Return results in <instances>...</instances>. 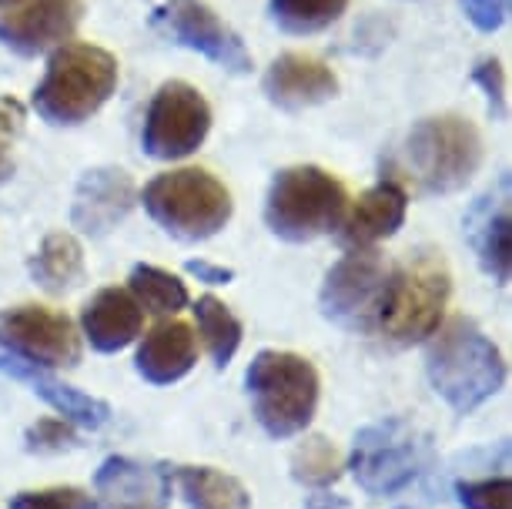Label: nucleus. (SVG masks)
I'll list each match as a JSON object with an SVG mask.
<instances>
[{"label": "nucleus", "mask_w": 512, "mask_h": 509, "mask_svg": "<svg viewBox=\"0 0 512 509\" xmlns=\"http://www.w3.org/2000/svg\"><path fill=\"white\" fill-rule=\"evenodd\" d=\"M425 342V372L449 409L476 412L506 386L509 369L499 345L469 315H452Z\"/></svg>", "instance_id": "f257e3e1"}, {"label": "nucleus", "mask_w": 512, "mask_h": 509, "mask_svg": "<svg viewBox=\"0 0 512 509\" xmlns=\"http://www.w3.org/2000/svg\"><path fill=\"white\" fill-rule=\"evenodd\" d=\"M118 78L121 67L111 51L88 41H67L51 51L31 104L54 128H77L111 101Z\"/></svg>", "instance_id": "f03ea898"}, {"label": "nucleus", "mask_w": 512, "mask_h": 509, "mask_svg": "<svg viewBox=\"0 0 512 509\" xmlns=\"http://www.w3.org/2000/svg\"><path fill=\"white\" fill-rule=\"evenodd\" d=\"M255 419L272 439H292L312 426L322 379L305 355L262 349L245 372Z\"/></svg>", "instance_id": "7ed1b4c3"}, {"label": "nucleus", "mask_w": 512, "mask_h": 509, "mask_svg": "<svg viewBox=\"0 0 512 509\" xmlns=\"http://www.w3.org/2000/svg\"><path fill=\"white\" fill-rule=\"evenodd\" d=\"M349 191L332 171L318 165L282 168L265 195V225L282 242L305 245L342 225Z\"/></svg>", "instance_id": "20e7f679"}, {"label": "nucleus", "mask_w": 512, "mask_h": 509, "mask_svg": "<svg viewBox=\"0 0 512 509\" xmlns=\"http://www.w3.org/2000/svg\"><path fill=\"white\" fill-rule=\"evenodd\" d=\"M144 211L181 242H208L231 222V191L205 168H175L141 191Z\"/></svg>", "instance_id": "39448f33"}, {"label": "nucleus", "mask_w": 512, "mask_h": 509, "mask_svg": "<svg viewBox=\"0 0 512 509\" xmlns=\"http://www.w3.org/2000/svg\"><path fill=\"white\" fill-rule=\"evenodd\" d=\"M486 148L482 134L462 114H436L422 118L405 138V165L415 185L429 195L462 191L479 175Z\"/></svg>", "instance_id": "423d86ee"}, {"label": "nucleus", "mask_w": 512, "mask_h": 509, "mask_svg": "<svg viewBox=\"0 0 512 509\" xmlns=\"http://www.w3.org/2000/svg\"><path fill=\"white\" fill-rule=\"evenodd\" d=\"M432 466V439L409 419L389 416L355 432L352 469L355 483L372 496H395L409 489Z\"/></svg>", "instance_id": "0eeeda50"}, {"label": "nucleus", "mask_w": 512, "mask_h": 509, "mask_svg": "<svg viewBox=\"0 0 512 509\" xmlns=\"http://www.w3.org/2000/svg\"><path fill=\"white\" fill-rule=\"evenodd\" d=\"M449 295L452 275L446 258L436 248H419L405 265H395L379 332L395 345L425 342L446 319Z\"/></svg>", "instance_id": "6e6552de"}, {"label": "nucleus", "mask_w": 512, "mask_h": 509, "mask_svg": "<svg viewBox=\"0 0 512 509\" xmlns=\"http://www.w3.org/2000/svg\"><path fill=\"white\" fill-rule=\"evenodd\" d=\"M395 265L375 248H359L328 268L322 292H318V309L328 322L355 335L379 332L385 302H389Z\"/></svg>", "instance_id": "1a4fd4ad"}, {"label": "nucleus", "mask_w": 512, "mask_h": 509, "mask_svg": "<svg viewBox=\"0 0 512 509\" xmlns=\"http://www.w3.org/2000/svg\"><path fill=\"white\" fill-rule=\"evenodd\" d=\"M211 131V104L188 81H164L144 114V155L158 161H181L205 144Z\"/></svg>", "instance_id": "9d476101"}, {"label": "nucleus", "mask_w": 512, "mask_h": 509, "mask_svg": "<svg viewBox=\"0 0 512 509\" xmlns=\"http://www.w3.org/2000/svg\"><path fill=\"white\" fill-rule=\"evenodd\" d=\"M0 349L41 369H74L81 362V332L57 309L14 305L0 312Z\"/></svg>", "instance_id": "9b49d317"}, {"label": "nucleus", "mask_w": 512, "mask_h": 509, "mask_svg": "<svg viewBox=\"0 0 512 509\" xmlns=\"http://www.w3.org/2000/svg\"><path fill=\"white\" fill-rule=\"evenodd\" d=\"M154 27L188 51H198L211 64L225 67L231 74L251 71V54L245 41L208 7L205 0H168L154 11Z\"/></svg>", "instance_id": "f8f14e48"}, {"label": "nucleus", "mask_w": 512, "mask_h": 509, "mask_svg": "<svg viewBox=\"0 0 512 509\" xmlns=\"http://www.w3.org/2000/svg\"><path fill=\"white\" fill-rule=\"evenodd\" d=\"M84 17V0H0V44L21 57L67 44Z\"/></svg>", "instance_id": "ddd939ff"}, {"label": "nucleus", "mask_w": 512, "mask_h": 509, "mask_svg": "<svg viewBox=\"0 0 512 509\" xmlns=\"http://www.w3.org/2000/svg\"><path fill=\"white\" fill-rule=\"evenodd\" d=\"M171 469L131 456H108L94 473V509H168Z\"/></svg>", "instance_id": "4468645a"}, {"label": "nucleus", "mask_w": 512, "mask_h": 509, "mask_svg": "<svg viewBox=\"0 0 512 509\" xmlns=\"http://www.w3.org/2000/svg\"><path fill=\"white\" fill-rule=\"evenodd\" d=\"M138 205V185L124 168H91L74 188L71 225L77 232L104 238Z\"/></svg>", "instance_id": "2eb2a0df"}, {"label": "nucleus", "mask_w": 512, "mask_h": 509, "mask_svg": "<svg viewBox=\"0 0 512 509\" xmlns=\"http://www.w3.org/2000/svg\"><path fill=\"white\" fill-rule=\"evenodd\" d=\"M405 211H409L405 185L399 178H382L379 185L362 191L352 208H345L342 225H338V242L352 252L379 245L405 225Z\"/></svg>", "instance_id": "dca6fc26"}, {"label": "nucleus", "mask_w": 512, "mask_h": 509, "mask_svg": "<svg viewBox=\"0 0 512 509\" xmlns=\"http://www.w3.org/2000/svg\"><path fill=\"white\" fill-rule=\"evenodd\" d=\"M262 91L275 108L305 111V108H315V104L332 101L338 94V78L332 67L325 61H318V57L288 51L282 57H275L272 67L265 71Z\"/></svg>", "instance_id": "f3484780"}, {"label": "nucleus", "mask_w": 512, "mask_h": 509, "mask_svg": "<svg viewBox=\"0 0 512 509\" xmlns=\"http://www.w3.org/2000/svg\"><path fill=\"white\" fill-rule=\"evenodd\" d=\"M144 329V309L134 302L128 288L108 285L101 292H94L81 309V335L91 342V349L104 355L128 349L131 342H138Z\"/></svg>", "instance_id": "a211bd4d"}, {"label": "nucleus", "mask_w": 512, "mask_h": 509, "mask_svg": "<svg viewBox=\"0 0 512 509\" xmlns=\"http://www.w3.org/2000/svg\"><path fill=\"white\" fill-rule=\"evenodd\" d=\"M198 366V335L188 322L168 319L144 335L134 352V369L151 386L181 382Z\"/></svg>", "instance_id": "6ab92c4d"}, {"label": "nucleus", "mask_w": 512, "mask_h": 509, "mask_svg": "<svg viewBox=\"0 0 512 509\" xmlns=\"http://www.w3.org/2000/svg\"><path fill=\"white\" fill-rule=\"evenodd\" d=\"M0 372L17 379V382H27V386L34 389V396H41L47 406H51L61 419L71 422V426L101 429L104 422L111 419V406L104 399L67 386V382H61V379L47 376V369L31 366V362L17 359V355L4 352V349H0Z\"/></svg>", "instance_id": "aec40b11"}, {"label": "nucleus", "mask_w": 512, "mask_h": 509, "mask_svg": "<svg viewBox=\"0 0 512 509\" xmlns=\"http://www.w3.org/2000/svg\"><path fill=\"white\" fill-rule=\"evenodd\" d=\"M27 272L44 292L64 295L84 282V248L71 232H51L44 235L41 248L31 255Z\"/></svg>", "instance_id": "412c9836"}, {"label": "nucleus", "mask_w": 512, "mask_h": 509, "mask_svg": "<svg viewBox=\"0 0 512 509\" xmlns=\"http://www.w3.org/2000/svg\"><path fill=\"white\" fill-rule=\"evenodd\" d=\"M178 489L191 509H248L251 496L241 479L215 466H178Z\"/></svg>", "instance_id": "4be33fe9"}, {"label": "nucleus", "mask_w": 512, "mask_h": 509, "mask_svg": "<svg viewBox=\"0 0 512 509\" xmlns=\"http://www.w3.org/2000/svg\"><path fill=\"white\" fill-rule=\"evenodd\" d=\"M128 292L144 312L161 315V319L164 315H178L191 302L188 285L158 265H134L128 275Z\"/></svg>", "instance_id": "5701e85b"}, {"label": "nucleus", "mask_w": 512, "mask_h": 509, "mask_svg": "<svg viewBox=\"0 0 512 509\" xmlns=\"http://www.w3.org/2000/svg\"><path fill=\"white\" fill-rule=\"evenodd\" d=\"M195 319H198V332L205 339V349L211 355L218 369H225L235 352L241 349V339H245V329H241V319L228 309L225 302L215 299V295H201L195 302Z\"/></svg>", "instance_id": "b1692460"}, {"label": "nucleus", "mask_w": 512, "mask_h": 509, "mask_svg": "<svg viewBox=\"0 0 512 509\" xmlns=\"http://www.w3.org/2000/svg\"><path fill=\"white\" fill-rule=\"evenodd\" d=\"M345 473V456L325 436H305L292 453V479L308 489L335 486Z\"/></svg>", "instance_id": "393cba45"}, {"label": "nucleus", "mask_w": 512, "mask_h": 509, "mask_svg": "<svg viewBox=\"0 0 512 509\" xmlns=\"http://www.w3.org/2000/svg\"><path fill=\"white\" fill-rule=\"evenodd\" d=\"M345 11H349V0H268V14L278 31L295 37L325 31Z\"/></svg>", "instance_id": "a878e982"}, {"label": "nucleus", "mask_w": 512, "mask_h": 509, "mask_svg": "<svg viewBox=\"0 0 512 509\" xmlns=\"http://www.w3.org/2000/svg\"><path fill=\"white\" fill-rule=\"evenodd\" d=\"M476 248H479L482 272L496 285H506L512 275V215L506 201H499V208L482 222L476 235Z\"/></svg>", "instance_id": "bb28decb"}, {"label": "nucleus", "mask_w": 512, "mask_h": 509, "mask_svg": "<svg viewBox=\"0 0 512 509\" xmlns=\"http://www.w3.org/2000/svg\"><path fill=\"white\" fill-rule=\"evenodd\" d=\"M456 499L462 509H512V483L509 476L459 479Z\"/></svg>", "instance_id": "cd10ccee"}, {"label": "nucleus", "mask_w": 512, "mask_h": 509, "mask_svg": "<svg viewBox=\"0 0 512 509\" xmlns=\"http://www.w3.org/2000/svg\"><path fill=\"white\" fill-rule=\"evenodd\" d=\"M11 509H94V496L77 486L24 489L11 496Z\"/></svg>", "instance_id": "c85d7f7f"}, {"label": "nucleus", "mask_w": 512, "mask_h": 509, "mask_svg": "<svg viewBox=\"0 0 512 509\" xmlns=\"http://www.w3.org/2000/svg\"><path fill=\"white\" fill-rule=\"evenodd\" d=\"M24 121V104L11 94H0V185L14 175V148L24 131Z\"/></svg>", "instance_id": "c756f323"}, {"label": "nucleus", "mask_w": 512, "mask_h": 509, "mask_svg": "<svg viewBox=\"0 0 512 509\" xmlns=\"http://www.w3.org/2000/svg\"><path fill=\"white\" fill-rule=\"evenodd\" d=\"M24 443L31 453H64V449L77 446V432L67 419L44 416L24 432Z\"/></svg>", "instance_id": "7c9ffc66"}, {"label": "nucleus", "mask_w": 512, "mask_h": 509, "mask_svg": "<svg viewBox=\"0 0 512 509\" xmlns=\"http://www.w3.org/2000/svg\"><path fill=\"white\" fill-rule=\"evenodd\" d=\"M472 81L486 91L489 108L499 121H506V67H502L499 57H482V61L472 67Z\"/></svg>", "instance_id": "2f4dec72"}, {"label": "nucleus", "mask_w": 512, "mask_h": 509, "mask_svg": "<svg viewBox=\"0 0 512 509\" xmlns=\"http://www.w3.org/2000/svg\"><path fill=\"white\" fill-rule=\"evenodd\" d=\"M469 24L482 34H496L509 21V0H462Z\"/></svg>", "instance_id": "473e14b6"}, {"label": "nucleus", "mask_w": 512, "mask_h": 509, "mask_svg": "<svg viewBox=\"0 0 512 509\" xmlns=\"http://www.w3.org/2000/svg\"><path fill=\"white\" fill-rule=\"evenodd\" d=\"M185 268H188V275H195L198 282H208V285H228V282H235V268L205 262V258H191Z\"/></svg>", "instance_id": "72a5a7b5"}, {"label": "nucleus", "mask_w": 512, "mask_h": 509, "mask_svg": "<svg viewBox=\"0 0 512 509\" xmlns=\"http://www.w3.org/2000/svg\"><path fill=\"white\" fill-rule=\"evenodd\" d=\"M302 509H349V503H345L342 496H332V493H325V489H318L315 496L305 499Z\"/></svg>", "instance_id": "f704fd0d"}]
</instances>
